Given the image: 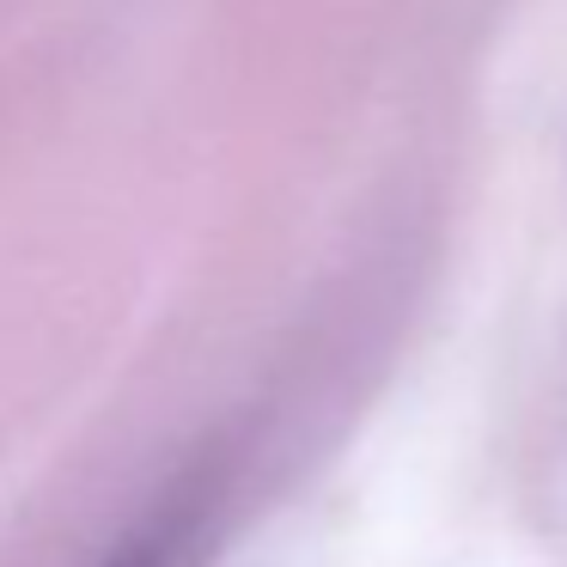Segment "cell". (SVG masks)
Instances as JSON below:
<instances>
[{"instance_id":"1","label":"cell","mask_w":567,"mask_h":567,"mask_svg":"<svg viewBox=\"0 0 567 567\" xmlns=\"http://www.w3.org/2000/svg\"><path fill=\"white\" fill-rule=\"evenodd\" d=\"M220 470L189 464L141 506V518L99 555V567H202L214 537V513H220Z\"/></svg>"}]
</instances>
